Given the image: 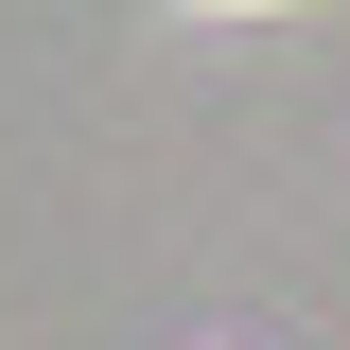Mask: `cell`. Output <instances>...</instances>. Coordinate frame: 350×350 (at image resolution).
Returning <instances> with one entry per match:
<instances>
[{"label":"cell","instance_id":"6da1fadb","mask_svg":"<svg viewBox=\"0 0 350 350\" xmlns=\"http://www.w3.org/2000/svg\"><path fill=\"white\" fill-rule=\"evenodd\" d=\"M175 18H211V0H175Z\"/></svg>","mask_w":350,"mask_h":350}]
</instances>
